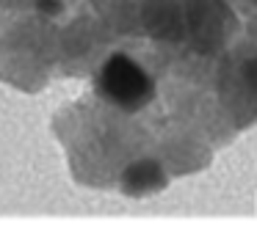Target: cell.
<instances>
[{"label": "cell", "instance_id": "obj_1", "mask_svg": "<svg viewBox=\"0 0 257 248\" xmlns=\"http://www.w3.org/2000/svg\"><path fill=\"white\" fill-rule=\"evenodd\" d=\"M94 94L119 113H141L155 99V80L144 64L127 53H113L94 75Z\"/></svg>", "mask_w": 257, "mask_h": 248}, {"label": "cell", "instance_id": "obj_2", "mask_svg": "<svg viewBox=\"0 0 257 248\" xmlns=\"http://www.w3.org/2000/svg\"><path fill=\"white\" fill-rule=\"evenodd\" d=\"M254 3H257V0H254Z\"/></svg>", "mask_w": 257, "mask_h": 248}]
</instances>
